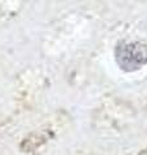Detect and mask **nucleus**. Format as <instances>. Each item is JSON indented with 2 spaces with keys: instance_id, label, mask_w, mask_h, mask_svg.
<instances>
[{
  "instance_id": "nucleus-1",
  "label": "nucleus",
  "mask_w": 147,
  "mask_h": 155,
  "mask_svg": "<svg viewBox=\"0 0 147 155\" xmlns=\"http://www.w3.org/2000/svg\"><path fill=\"white\" fill-rule=\"evenodd\" d=\"M119 64L124 69H137L147 62V48L143 44H128L119 49Z\"/></svg>"
}]
</instances>
